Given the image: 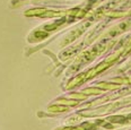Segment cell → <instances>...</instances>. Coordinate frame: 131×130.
Segmentation results:
<instances>
[{
    "instance_id": "1",
    "label": "cell",
    "mask_w": 131,
    "mask_h": 130,
    "mask_svg": "<svg viewBox=\"0 0 131 130\" xmlns=\"http://www.w3.org/2000/svg\"><path fill=\"white\" fill-rule=\"evenodd\" d=\"M35 35H36V36H43V37H46V33H40V32H37V33H35Z\"/></svg>"
}]
</instances>
